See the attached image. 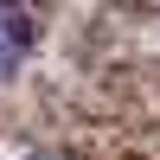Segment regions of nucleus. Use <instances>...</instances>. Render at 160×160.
I'll return each mask as SVG.
<instances>
[{
	"label": "nucleus",
	"mask_w": 160,
	"mask_h": 160,
	"mask_svg": "<svg viewBox=\"0 0 160 160\" xmlns=\"http://www.w3.org/2000/svg\"><path fill=\"white\" fill-rule=\"evenodd\" d=\"M32 45H38V13H32V0H0V83H13V77L26 71Z\"/></svg>",
	"instance_id": "f257e3e1"
},
{
	"label": "nucleus",
	"mask_w": 160,
	"mask_h": 160,
	"mask_svg": "<svg viewBox=\"0 0 160 160\" xmlns=\"http://www.w3.org/2000/svg\"><path fill=\"white\" fill-rule=\"evenodd\" d=\"M45 160H51V154H45Z\"/></svg>",
	"instance_id": "f03ea898"
}]
</instances>
